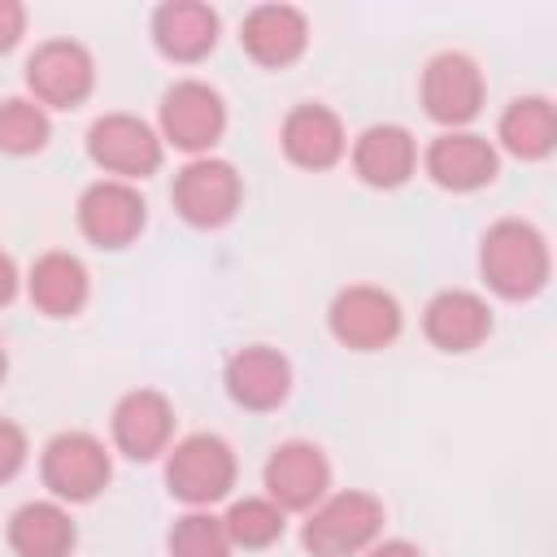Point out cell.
<instances>
[{"instance_id": "1", "label": "cell", "mask_w": 557, "mask_h": 557, "mask_svg": "<svg viewBox=\"0 0 557 557\" xmlns=\"http://www.w3.org/2000/svg\"><path fill=\"white\" fill-rule=\"evenodd\" d=\"M548 239L522 218H500L479 244V270L505 300H527L548 283Z\"/></svg>"}, {"instance_id": "2", "label": "cell", "mask_w": 557, "mask_h": 557, "mask_svg": "<svg viewBox=\"0 0 557 557\" xmlns=\"http://www.w3.org/2000/svg\"><path fill=\"white\" fill-rule=\"evenodd\" d=\"M383 531V500L374 492L348 487L335 496H322L305 527H300V544L313 557H352L366 553Z\"/></svg>"}, {"instance_id": "3", "label": "cell", "mask_w": 557, "mask_h": 557, "mask_svg": "<svg viewBox=\"0 0 557 557\" xmlns=\"http://www.w3.org/2000/svg\"><path fill=\"white\" fill-rule=\"evenodd\" d=\"M165 487L191 509H209L235 487V453L222 435L196 431L178 440L165 457Z\"/></svg>"}, {"instance_id": "4", "label": "cell", "mask_w": 557, "mask_h": 557, "mask_svg": "<svg viewBox=\"0 0 557 557\" xmlns=\"http://www.w3.org/2000/svg\"><path fill=\"white\" fill-rule=\"evenodd\" d=\"M39 474H44V487L57 496V500H96L113 474V461H109V448L91 435V431H61L44 444L39 453Z\"/></svg>"}, {"instance_id": "5", "label": "cell", "mask_w": 557, "mask_h": 557, "mask_svg": "<svg viewBox=\"0 0 557 557\" xmlns=\"http://www.w3.org/2000/svg\"><path fill=\"white\" fill-rule=\"evenodd\" d=\"M174 209L183 222L200 226V231H213V226H226L239 209V196H244V183L235 174L231 161L222 157H191L178 174H174Z\"/></svg>"}, {"instance_id": "6", "label": "cell", "mask_w": 557, "mask_h": 557, "mask_svg": "<svg viewBox=\"0 0 557 557\" xmlns=\"http://www.w3.org/2000/svg\"><path fill=\"white\" fill-rule=\"evenodd\" d=\"M326 322H331V335L344 348L374 352V348H387L400 335L405 313H400V300L392 292L370 287V283H352V287L335 292V300L326 309Z\"/></svg>"}, {"instance_id": "7", "label": "cell", "mask_w": 557, "mask_h": 557, "mask_svg": "<svg viewBox=\"0 0 557 557\" xmlns=\"http://www.w3.org/2000/svg\"><path fill=\"white\" fill-rule=\"evenodd\" d=\"M226 131V104L222 96L200 83V78H183L161 96V139L191 152V157H209V148L222 139Z\"/></svg>"}, {"instance_id": "8", "label": "cell", "mask_w": 557, "mask_h": 557, "mask_svg": "<svg viewBox=\"0 0 557 557\" xmlns=\"http://www.w3.org/2000/svg\"><path fill=\"white\" fill-rule=\"evenodd\" d=\"M87 157L104 174L131 183L161 165V135L135 113H104L87 131Z\"/></svg>"}, {"instance_id": "9", "label": "cell", "mask_w": 557, "mask_h": 557, "mask_svg": "<svg viewBox=\"0 0 557 557\" xmlns=\"http://www.w3.org/2000/svg\"><path fill=\"white\" fill-rule=\"evenodd\" d=\"M91 83H96V65L78 39H44L26 57V87L35 91V104L74 109L91 96Z\"/></svg>"}, {"instance_id": "10", "label": "cell", "mask_w": 557, "mask_h": 557, "mask_svg": "<svg viewBox=\"0 0 557 557\" xmlns=\"http://www.w3.org/2000/svg\"><path fill=\"white\" fill-rule=\"evenodd\" d=\"M422 109L440 126H466L483 109V70L466 52H435L422 70Z\"/></svg>"}, {"instance_id": "11", "label": "cell", "mask_w": 557, "mask_h": 557, "mask_svg": "<svg viewBox=\"0 0 557 557\" xmlns=\"http://www.w3.org/2000/svg\"><path fill=\"white\" fill-rule=\"evenodd\" d=\"M148 222V205L135 183L100 178L78 196V231L96 248H126Z\"/></svg>"}, {"instance_id": "12", "label": "cell", "mask_w": 557, "mask_h": 557, "mask_svg": "<svg viewBox=\"0 0 557 557\" xmlns=\"http://www.w3.org/2000/svg\"><path fill=\"white\" fill-rule=\"evenodd\" d=\"M265 496L287 513V509H313L326 487H331V461L322 457L318 444L309 440H287L270 453L265 461Z\"/></svg>"}, {"instance_id": "13", "label": "cell", "mask_w": 557, "mask_h": 557, "mask_svg": "<svg viewBox=\"0 0 557 557\" xmlns=\"http://www.w3.org/2000/svg\"><path fill=\"white\" fill-rule=\"evenodd\" d=\"M109 431H113L117 453H126L131 461H152V457H161L170 448L174 405L152 387H135L113 405Z\"/></svg>"}, {"instance_id": "14", "label": "cell", "mask_w": 557, "mask_h": 557, "mask_svg": "<svg viewBox=\"0 0 557 557\" xmlns=\"http://www.w3.org/2000/svg\"><path fill=\"white\" fill-rule=\"evenodd\" d=\"M422 165H426L435 187H444V191H474V187H487L496 178L500 157L474 131H444V135H435L426 144Z\"/></svg>"}, {"instance_id": "15", "label": "cell", "mask_w": 557, "mask_h": 557, "mask_svg": "<svg viewBox=\"0 0 557 557\" xmlns=\"http://www.w3.org/2000/svg\"><path fill=\"white\" fill-rule=\"evenodd\" d=\"M226 392L235 405L252 409V413H265V409H278L292 392V361L270 348V344H248L239 352H231L226 361Z\"/></svg>"}, {"instance_id": "16", "label": "cell", "mask_w": 557, "mask_h": 557, "mask_svg": "<svg viewBox=\"0 0 557 557\" xmlns=\"http://www.w3.org/2000/svg\"><path fill=\"white\" fill-rule=\"evenodd\" d=\"M422 331L444 352H470L492 335V309L479 292L444 287L422 309Z\"/></svg>"}, {"instance_id": "17", "label": "cell", "mask_w": 557, "mask_h": 557, "mask_svg": "<svg viewBox=\"0 0 557 557\" xmlns=\"http://www.w3.org/2000/svg\"><path fill=\"white\" fill-rule=\"evenodd\" d=\"M239 44L257 65L283 70L309 44V17L296 4H257L239 26Z\"/></svg>"}, {"instance_id": "18", "label": "cell", "mask_w": 557, "mask_h": 557, "mask_svg": "<svg viewBox=\"0 0 557 557\" xmlns=\"http://www.w3.org/2000/svg\"><path fill=\"white\" fill-rule=\"evenodd\" d=\"M283 152L292 165L300 170H331L344 152H348V135H344V122L335 109L326 104H296L287 117H283Z\"/></svg>"}, {"instance_id": "19", "label": "cell", "mask_w": 557, "mask_h": 557, "mask_svg": "<svg viewBox=\"0 0 557 557\" xmlns=\"http://www.w3.org/2000/svg\"><path fill=\"white\" fill-rule=\"evenodd\" d=\"M352 170L366 187H400L418 170V144L396 122H374L352 139Z\"/></svg>"}, {"instance_id": "20", "label": "cell", "mask_w": 557, "mask_h": 557, "mask_svg": "<svg viewBox=\"0 0 557 557\" xmlns=\"http://www.w3.org/2000/svg\"><path fill=\"white\" fill-rule=\"evenodd\" d=\"M26 292H30V305L39 313L70 318L87 305L91 278H87V265L74 252H44V257H35V265L26 274Z\"/></svg>"}, {"instance_id": "21", "label": "cell", "mask_w": 557, "mask_h": 557, "mask_svg": "<svg viewBox=\"0 0 557 557\" xmlns=\"http://www.w3.org/2000/svg\"><path fill=\"white\" fill-rule=\"evenodd\" d=\"M74 540L78 531L61 500H26L9 518V548L17 557H70Z\"/></svg>"}, {"instance_id": "22", "label": "cell", "mask_w": 557, "mask_h": 557, "mask_svg": "<svg viewBox=\"0 0 557 557\" xmlns=\"http://www.w3.org/2000/svg\"><path fill=\"white\" fill-rule=\"evenodd\" d=\"M152 44L170 61H200L218 44V13L200 0H170L152 13Z\"/></svg>"}, {"instance_id": "23", "label": "cell", "mask_w": 557, "mask_h": 557, "mask_svg": "<svg viewBox=\"0 0 557 557\" xmlns=\"http://www.w3.org/2000/svg\"><path fill=\"white\" fill-rule=\"evenodd\" d=\"M496 139L505 152H513L518 161H540L553 152L557 144V113L548 96H518L509 100V109L500 113Z\"/></svg>"}, {"instance_id": "24", "label": "cell", "mask_w": 557, "mask_h": 557, "mask_svg": "<svg viewBox=\"0 0 557 557\" xmlns=\"http://www.w3.org/2000/svg\"><path fill=\"white\" fill-rule=\"evenodd\" d=\"M231 548H270L283 535V509L270 496H244L222 513Z\"/></svg>"}, {"instance_id": "25", "label": "cell", "mask_w": 557, "mask_h": 557, "mask_svg": "<svg viewBox=\"0 0 557 557\" xmlns=\"http://www.w3.org/2000/svg\"><path fill=\"white\" fill-rule=\"evenodd\" d=\"M52 135V122H48V109L26 100V96H9L0 100V152L9 157H30L48 144Z\"/></svg>"}, {"instance_id": "26", "label": "cell", "mask_w": 557, "mask_h": 557, "mask_svg": "<svg viewBox=\"0 0 557 557\" xmlns=\"http://www.w3.org/2000/svg\"><path fill=\"white\" fill-rule=\"evenodd\" d=\"M170 557H231V535L218 513L209 509H187L170 527Z\"/></svg>"}, {"instance_id": "27", "label": "cell", "mask_w": 557, "mask_h": 557, "mask_svg": "<svg viewBox=\"0 0 557 557\" xmlns=\"http://www.w3.org/2000/svg\"><path fill=\"white\" fill-rule=\"evenodd\" d=\"M26 453H30L26 431L13 418H0V483H9L26 466Z\"/></svg>"}, {"instance_id": "28", "label": "cell", "mask_w": 557, "mask_h": 557, "mask_svg": "<svg viewBox=\"0 0 557 557\" xmlns=\"http://www.w3.org/2000/svg\"><path fill=\"white\" fill-rule=\"evenodd\" d=\"M26 30V9L17 0H0V52H9Z\"/></svg>"}, {"instance_id": "29", "label": "cell", "mask_w": 557, "mask_h": 557, "mask_svg": "<svg viewBox=\"0 0 557 557\" xmlns=\"http://www.w3.org/2000/svg\"><path fill=\"white\" fill-rule=\"evenodd\" d=\"M366 557H422V548L409 540H383V544H370Z\"/></svg>"}, {"instance_id": "30", "label": "cell", "mask_w": 557, "mask_h": 557, "mask_svg": "<svg viewBox=\"0 0 557 557\" xmlns=\"http://www.w3.org/2000/svg\"><path fill=\"white\" fill-rule=\"evenodd\" d=\"M17 296V265L9 252H0V305H9Z\"/></svg>"}, {"instance_id": "31", "label": "cell", "mask_w": 557, "mask_h": 557, "mask_svg": "<svg viewBox=\"0 0 557 557\" xmlns=\"http://www.w3.org/2000/svg\"><path fill=\"white\" fill-rule=\"evenodd\" d=\"M4 374H9V352L0 348V383H4Z\"/></svg>"}]
</instances>
